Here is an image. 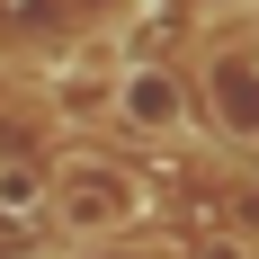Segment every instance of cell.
I'll use <instances>...</instances> for the list:
<instances>
[{
	"label": "cell",
	"instance_id": "cell-4",
	"mask_svg": "<svg viewBox=\"0 0 259 259\" xmlns=\"http://www.w3.org/2000/svg\"><path fill=\"white\" fill-rule=\"evenodd\" d=\"M125 134H143V143H197V90H188L179 63H125L116 72V107H107Z\"/></svg>",
	"mask_w": 259,
	"mask_h": 259
},
{
	"label": "cell",
	"instance_id": "cell-2",
	"mask_svg": "<svg viewBox=\"0 0 259 259\" xmlns=\"http://www.w3.org/2000/svg\"><path fill=\"white\" fill-rule=\"evenodd\" d=\"M143 18V0H0V63H80Z\"/></svg>",
	"mask_w": 259,
	"mask_h": 259
},
{
	"label": "cell",
	"instance_id": "cell-3",
	"mask_svg": "<svg viewBox=\"0 0 259 259\" xmlns=\"http://www.w3.org/2000/svg\"><path fill=\"white\" fill-rule=\"evenodd\" d=\"M188 90H197V116H206L224 143L259 152V9H241V18H214V27H206Z\"/></svg>",
	"mask_w": 259,
	"mask_h": 259
},
{
	"label": "cell",
	"instance_id": "cell-1",
	"mask_svg": "<svg viewBox=\"0 0 259 259\" xmlns=\"http://www.w3.org/2000/svg\"><path fill=\"white\" fill-rule=\"evenodd\" d=\"M152 214V179L116 152H63L45 170V224L80 250H107V241H125L134 224Z\"/></svg>",
	"mask_w": 259,
	"mask_h": 259
},
{
	"label": "cell",
	"instance_id": "cell-5",
	"mask_svg": "<svg viewBox=\"0 0 259 259\" xmlns=\"http://www.w3.org/2000/svg\"><path fill=\"white\" fill-rule=\"evenodd\" d=\"M179 259H250V241H241V233H224V224H214V233H197V241H188Z\"/></svg>",
	"mask_w": 259,
	"mask_h": 259
},
{
	"label": "cell",
	"instance_id": "cell-6",
	"mask_svg": "<svg viewBox=\"0 0 259 259\" xmlns=\"http://www.w3.org/2000/svg\"><path fill=\"white\" fill-rule=\"evenodd\" d=\"M250 259H259V250H250Z\"/></svg>",
	"mask_w": 259,
	"mask_h": 259
}]
</instances>
